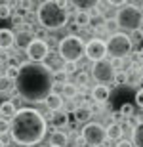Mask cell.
Instances as JSON below:
<instances>
[{"label":"cell","instance_id":"obj_1","mask_svg":"<svg viewBox=\"0 0 143 147\" xmlns=\"http://www.w3.org/2000/svg\"><path fill=\"white\" fill-rule=\"evenodd\" d=\"M54 71L46 63L25 61L19 65V76L15 80V90L25 101L44 103L54 92Z\"/></svg>","mask_w":143,"mask_h":147},{"label":"cell","instance_id":"obj_47","mask_svg":"<svg viewBox=\"0 0 143 147\" xmlns=\"http://www.w3.org/2000/svg\"><path fill=\"white\" fill-rule=\"evenodd\" d=\"M103 147H105V145H103Z\"/></svg>","mask_w":143,"mask_h":147},{"label":"cell","instance_id":"obj_22","mask_svg":"<svg viewBox=\"0 0 143 147\" xmlns=\"http://www.w3.org/2000/svg\"><path fill=\"white\" fill-rule=\"evenodd\" d=\"M132 143L136 147H143V122L139 126H136L132 132Z\"/></svg>","mask_w":143,"mask_h":147},{"label":"cell","instance_id":"obj_28","mask_svg":"<svg viewBox=\"0 0 143 147\" xmlns=\"http://www.w3.org/2000/svg\"><path fill=\"white\" fill-rule=\"evenodd\" d=\"M105 29L109 31V36H111V34H115V33H118V31H116V29H118L116 19H107V21H105Z\"/></svg>","mask_w":143,"mask_h":147},{"label":"cell","instance_id":"obj_12","mask_svg":"<svg viewBox=\"0 0 143 147\" xmlns=\"http://www.w3.org/2000/svg\"><path fill=\"white\" fill-rule=\"evenodd\" d=\"M111 96V88L109 86H103V84H97V86L92 88V99L95 101V105L99 103H105Z\"/></svg>","mask_w":143,"mask_h":147},{"label":"cell","instance_id":"obj_20","mask_svg":"<svg viewBox=\"0 0 143 147\" xmlns=\"http://www.w3.org/2000/svg\"><path fill=\"white\" fill-rule=\"evenodd\" d=\"M75 25L77 27H90V11L86 10H78L77 13H75Z\"/></svg>","mask_w":143,"mask_h":147},{"label":"cell","instance_id":"obj_41","mask_svg":"<svg viewBox=\"0 0 143 147\" xmlns=\"http://www.w3.org/2000/svg\"><path fill=\"white\" fill-rule=\"evenodd\" d=\"M6 67H8V65H0V76L6 75Z\"/></svg>","mask_w":143,"mask_h":147},{"label":"cell","instance_id":"obj_9","mask_svg":"<svg viewBox=\"0 0 143 147\" xmlns=\"http://www.w3.org/2000/svg\"><path fill=\"white\" fill-rule=\"evenodd\" d=\"M105 55H107V44H105V40H101V38H92V40L86 44V57H88L90 61H94V63L103 61Z\"/></svg>","mask_w":143,"mask_h":147},{"label":"cell","instance_id":"obj_30","mask_svg":"<svg viewBox=\"0 0 143 147\" xmlns=\"http://www.w3.org/2000/svg\"><path fill=\"white\" fill-rule=\"evenodd\" d=\"M48 33L50 31H46V29H38V31H36V33H34V38H36V40H42V42H48Z\"/></svg>","mask_w":143,"mask_h":147},{"label":"cell","instance_id":"obj_24","mask_svg":"<svg viewBox=\"0 0 143 147\" xmlns=\"http://www.w3.org/2000/svg\"><path fill=\"white\" fill-rule=\"evenodd\" d=\"M6 76H8L10 80L15 82L17 76H19V67H17V65H8V67H6Z\"/></svg>","mask_w":143,"mask_h":147},{"label":"cell","instance_id":"obj_19","mask_svg":"<svg viewBox=\"0 0 143 147\" xmlns=\"http://www.w3.org/2000/svg\"><path fill=\"white\" fill-rule=\"evenodd\" d=\"M67 134L61 130H54L52 136H50V145H57V147H65L67 145Z\"/></svg>","mask_w":143,"mask_h":147},{"label":"cell","instance_id":"obj_37","mask_svg":"<svg viewBox=\"0 0 143 147\" xmlns=\"http://www.w3.org/2000/svg\"><path fill=\"white\" fill-rule=\"evenodd\" d=\"M136 105L143 109V90H138V92H136Z\"/></svg>","mask_w":143,"mask_h":147},{"label":"cell","instance_id":"obj_34","mask_svg":"<svg viewBox=\"0 0 143 147\" xmlns=\"http://www.w3.org/2000/svg\"><path fill=\"white\" fill-rule=\"evenodd\" d=\"M130 40H132V44L134 42H141L143 40V33L141 31H134V33H130Z\"/></svg>","mask_w":143,"mask_h":147},{"label":"cell","instance_id":"obj_43","mask_svg":"<svg viewBox=\"0 0 143 147\" xmlns=\"http://www.w3.org/2000/svg\"><path fill=\"white\" fill-rule=\"evenodd\" d=\"M139 31H141V33H143V23H141V29H139Z\"/></svg>","mask_w":143,"mask_h":147},{"label":"cell","instance_id":"obj_33","mask_svg":"<svg viewBox=\"0 0 143 147\" xmlns=\"http://www.w3.org/2000/svg\"><path fill=\"white\" fill-rule=\"evenodd\" d=\"M86 82H88V73H78L77 75V84H82V88L86 86Z\"/></svg>","mask_w":143,"mask_h":147},{"label":"cell","instance_id":"obj_4","mask_svg":"<svg viewBox=\"0 0 143 147\" xmlns=\"http://www.w3.org/2000/svg\"><path fill=\"white\" fill-rule=\"evenodd\" d=\"M57 50H59V57L65 63H78L82 55H86V42L78 34H67L57 44Z\"/></svg>","mask_w":143,"mask_h":147},{"label":"cell","instance_id":"obj_13","mask_svg":"<svg viewBox=\"0 0 143 147\" xmlns=\"http://www.w3.org/2000/svg\"><path fill=\"white\" fill-rule=\"evenodd\" d=\"M44 105L50 109V113H55V111H61L63 109V96L61 94H55L52 92L48 96V99L44 101Z\"/></svg>","mask_w":143,"mask_h":147},{"label":"cell","instance_id":"obj_31","mask_svg":"<svg viewBox=\"0 0 143 147\" xmlns=\"http://www.w3.org/2000/svg\"><path fill=\"white\" fill-rule=\"evenodd\" d=\"M11 59V55L6 52V50H0V65H8Z\"/></svg>","mask_w":143,"mask_h":147},{"label":"cell","instance_id":"obj_10","mask_svg":"<svg viewBox=\"0 0 143 147\" xmlns=\"http://www.w3.org/2000/svg\"><path fill=\"white\" fill-rule=\"evenodd\" d=\"M48 54H50L48 42H42V40H36V38H34V42L27 48V57L33 63H44Z\"/></svg>","mask_w":143,"mask_h":147},{"label":"cell","instance_id":"obj_35","mask_svg":"<svg viewBox=\"0 0 143 147\" xmlns=\"http://www.w3.org/2000/svg\"><path fill=\"white\" fill-rule=\"evenodd\" d=\"M77 69H78L77 63H65V65H63V71H65L67 75H71V73H77Z\"/></svg>","mask_w":143,"mask_h":147},{"label":"cell","instance_id":"obj_18","mask_svg":"<svg viewBox=\"0 0 143 147\" xmlns=\"http://www.w3.org/2000/svg\"><path fill=\"white\" fill-rule=\"evenodd\" d=\"M73 115H75V120H77V122H86V124H88L94 113H92V109H90L88 105H82V107H77Z\"/></svg>","mask_w":143,"mask_h":147},{"label":"cell","instance_id":"obj_36","mask_svg":"<svg viewBox=\"0 0 143 147\" xmlns=\"http://www.w3.org/2000/svg\"><path fill=\"white\" fill-rule=\"evenodd\" d=\"M13 25H15V29L21 31V27L25 25V17L23 16H13Z\"/></svg>","mask_w":143,"mask_h":147},{"label":"cell","instance_id":"obj_38","mask_svg":"<svg viewBox=\"0 0 143 147\" xmlns=\"http://www.w3.org/2000/svg\"><path fill=\"white\" fill-rule=\"evenodd\" d=\"M116 147H134V143L128 142V140H120V142L116 143Z\"/></svg>","mask_w":143,"mask_h":147},{"label":"cell","instance_id":"obj_21","mask_svg":"<svg viewBox=\"0 0 143 147\" xmlns=\"http://www.w3.org/2000/svg\"><path fill=\"white\" fill-rule=\"evenodd\" d=\"M78 94H80V88L77 86V84H73V82H67L65 86H63V92H61V96L67 99H73V98H77Z\"/></svg>","mask_w":143,"mask_h":147},{"label":"cell","instance_id":"obj_44","mask_svg":"<svg viewBox=\"0 0 143 147\" xmlns=\"http://www.w3.org/2000/svg\"><path fill=\"white\" fill-rule=\"evenodd\" d=\"M141 69H143V59H141Z\"/></svg>","mask_w":143,"mask_h":147},{"label":"cell","instance_id":"obj_25","mask_svg":"<svg viewBox=\"0 0 143 147\" xmlns=\"http://www.w3.org/2000/svg\"><path fill=\"white\" fill-rule=\"evenodd\" d=\"M120 115H122V117H124V119H132V117H134V115H136V113H134V105L132 103H124V105H122V107H120Z\"/></svg>","mask_w":143,"mask_h":147},{"label":"cell","instance_id":"obj_26","mask_svg":"<svg viewBox=\"0 0 143 147\" xmlns=\"http://www.w3.org/2000/svg\"><path fill=\"white\" fill-rule=\"evenodd\" d=\"M8 17H11V4L2 2L0 4V19H8Z\"/></svg>","mask_w":143,"mask_h":147},{"label":"cell","instance_id":"obj_17","mask_svg":"<svg viewBox=\"0 0 143 147\" xmlns=\"http://www.w3.org/2000/svg\"><path fill=\"white\" fill-rule=\"evenodd\" d=\"M105 130H107V140H111V142H120L122 134H124L118 122H111L109 126H105Z\"/></svg>","mask_w":143,"mask_h":147},{"label":"cell","instance_id":"obj_5","mask_svg":"<svg viewBox=\"0 0 143 147\" xmlns=\"http://www.w3.org/2000/svg\"><path fill=\"white\" fill-rule=\"evenodd\" d=\"M115 19L118 23V27L126 29L128 33H134V31H139L141 29L143 11L134 4H122V8H118V11H116Z\"/></svg>","mask_w":143,"mask_h":147},{"label":"cell","instance_id":"obj_39","mask_svg":"<svg viewBox=\"0 0 143 147\" xmlns=\"http://www.w3.org/2000/svg\"><path fill=\"white\" fill-rule=\"evenodd\" d=\"M84 143H86V142H84V138H82V136H78V138H77V145H78V147H82Z\"/></svg>","mask_w":143,"mask_h":147},{"label":"cell","instance_id":"obj_23","mask_svg":"<svg viewBox=\"0 0 143 147\" xmlns=\"http://www.w3.org/2000/svg\"><path fill=\"white\" fill-rule=\"evenodd\" d=\"M67 76H69V75H67L63 69H57V71H54V82H55V84H63V86H65L67 82H69V80H67Z\"/></svg>","mask_w":143,"mask_h":147},{"label":"cell","instance_id":"obj_11","mask_svg":"<svg viewBox=\"0 0 143 147\" xmlns=\"http://www.w3.org/2000/svg\"><path fill=\"white\" fill-rule=\"evenodd\" d=\"M33 42H34V33L29 31V29H21L15 34V44L19 46V50H27Z\"/></svg>","mask_w":143,"mask_h":147},{"label":"cell","instance_id":"obj_2","mask_svg":"<svg viewBox=\"0 0 143 147\" xmlns=\"http://www.w3.org/2000/svg\"><path fill=\"white\" fill-rule=\"evenodd\" d=\"M10 134L11 140L23 147L36 145L46 136V119L36 109H19L10 122Z\"/></svg>","mask_w":143,"mask_h":147},{"label":"cell","instance_id":"obj_29","mask_svg":"<svg viewBox=\"0 0 143 147\" xmlns=\"http://www.w3.org/2000/svg\"><path fill=\"white\" fill-rule=\"evenodd\" d=\"M11 82L13 80H10L6 75H2L0 76V92H8V90L11 88Z\"/></svg>","mask_w":143,"mask_h":147},{"label":"cell","instance_id":"obj_46","mask_svg":"<svg viewBox=\"0 0 143 147\" xmlns=\"http://www.w3.org/2000/svg\"><path fill=\"white\" fill-rule=\"evenodd\" d=\"M0 119H2V115H0Z\"/></svg>","mask_w":143,"mask_h":147},{"label":"cell","instance_id":"obj_27","mask_svg":"<svg viewBox=\"0 0 143 147\" xmlns=\"http://www.w3.org/2000/svg\"><path fill=\"white\" fill-rule=\"evenodd\" d=\"M128 82V73L126 71H120L115 75V82L113 84H116V86H122V84H126Z\"/></svg>","mask_w":143,"mask_h":147},{"label":"cell","instance_id":"obj_6","mask_svg":"<svg viewBox=\"0 0 143 147\" xmlns=\"http://www.w3.org/2000/svg\"><path fill=\"white\" fill-rule=\"evenodd\" d=\"M107 55L113 59H124L132 54V40L126 33H115L107 38Z\"/></svg>","mask_w":143,"mask_h":147},{"label":"cell","instance_id":"obj_16","mask_svg":"<svg viewBox=\"0 0 143 147\" xmlns=\"http://www.w3.org/2000/svg\"><path fill=\"white\" fill-rule=\"evenodd\" d=\"M0 115H2V119L4 120H10L17 115V107L13 101H2V105H0Z\"/></svg>","mask_w":143,"mask_h":147},{"label":"cell","instance_id":"obj_3","mask_svg":"<svg viewBox=\"0 0 143 147\" xmlns=\"http://www.w3.org/2000/svg\"><path fill=\"white\" fill-rule=\"evenodd\" d=\"M36 19L46 31H57V29L65 27L69 21V11H67L65 2H57V0L40 2L38 10H36Z\"/></svg>","mask_w":143,"mask_h":147},{"label":"cell","instance_id":"obj_45","mask_svg":"<svg viewBox=\"0 0 143 147\" xmlns=\"http://www.w3.org/2000/svg\"><path fill=\"white\" fill-rule=\"evenodd\" d=\"M50 147H57V145H50Z\"/></svg>","mask_w":143,"mask_h":147},{"label":"cell","instance_id":"obj_14","mask_svg":"<svg viewBox=\"0 0 143 147\" xmlns=\"http://www.w3.org/2000/svg\"><path fill=\"white\" fill-rule=\"evenodd\" d=\"M15 44V34L11 29H0V50H10Z\"/></svg>","mask_w":143,"mask_h":147},{"label":"cell","instance_id":"obj_15","mask_svg":"<svg viewBox=\"0 0 143 147\" xmlns=\"http://www.w3.org/2000/svg\"><path fill=\"white\" fill-rule=\"evenodd\" d=\"M50 122H52V126H55V128H63V126L69 124V113L67 111H55V113L50 115Z\"/></svg>","mask_w":143,"mask_h":147},{"label":"cell","instance_id":"obj_42","mask_svg":"<svg viewBox=\"0 0 143 147\" xmlns=\"http://www.w3.org/2000/svg\"><path fill=\"white\" fill-rule=\"evenodd\" d=\"M4 145H6V142L2 140V138H0V147H4Z\"/></svg>","mask_w":143,"mask_h":147},{"label":"cell","instance_id":"obj_7","mask_svg":"<svg viewBox=\"0 0 143 147\" xmlns=\"http://www.w3.org/2000/svg\"><path fill=\"white\" fill-rule=\"evenodd\" d=\"M82 138L84 142L92 147H97V145L103 147V143L107 142V130L101 122H88L82 128Z\"/></svg>","mask_w":143,"mask_h":147},{"label":"cell","instance_id":"obj_8","mask_svg":"<svg viewBox=\"0 0 143 147\" xmlns=\"http://www.w3.org/2000/svg\"><path fill=\"white\" fill-rule=\"evenodd\" d=\"M115 75H116V71L113 69V63L109 59L97 61V63L92 65V76H94V80H97L103 86H107L109 82H115Z\"/></svg>","mask_w":143,"mask_h":147},{"label":"cell","instance_id":"obj_40","mask_svg":"<svg viewBox=\"0 0 143 147\" xmlns=\"http://www.w3.org/2000/svg\"><path fill=\"white\" fill-rule=\"evenodd\" d=\"M138 86H139V90H143V73H141V76H139V80H138Z\"/></svg>","mask_w":143,"mask_h":147},{"label":"cell","instance_id":"obj_32","mask_svg":"<svg viewBox=\"0 0 143 147\" xmlns=\"http://www.w3.org/2000/svg\"><path fill=\"white\" fill-rule=\"evenodd\" d=\"M6 132H10V120L0 119V136H4Z\"/></svg>","mask_w":143,"mask_h":147}]
</instances>
